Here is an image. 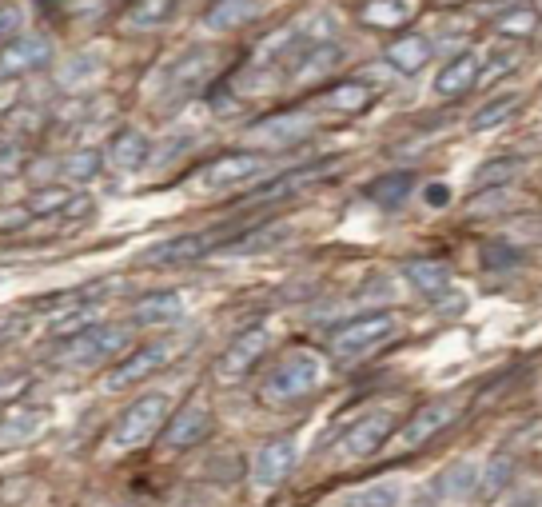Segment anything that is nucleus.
I'll use <instances>...</instances> for the list:
<instances>
[{
    "instance_id": "2",
    "label": "nucleus",
    "mask_w": 542,
    "mask_h": 507,
    "mask_svg": "<svg viewBox=\"0 0 542 507\" xmlns=\"http://www.w3.org/2000/svg\"><path fill=\"white\" fill-rule=\"evenodd\" d=\"M395 328H399L395 312H367V316H355V320H347L343 328L331 332L327 352H331L339 364H359V360H367L375 348H383V344L395 336Z\"/></svg>"
},
{
    "instance_id": "4",
    "label": "nucleus",
    "mask_w": 542,
    "mask_h": 507,
    "mask_svg": "<svg viewBox=\"0 0 542 507\" xmlns=\"http://www.w3.org/2000/svg\"><path fill=\"white\" fill-rule=\"evenodd\" d=\"M164 420H168V396L148 392V396L132 400V404L120 412V420H116L112 432H108V444H112L116 452H136V448H144V444L160 432Z\"/></svg>"
},
{
    "instance_id": "22",
    "label": "nucleus",
    "mask_w": 542,
    "mask_h": 507,
    "mask_svg": "<svg viewBox=\"0 0 542 507\" xmlns=\"http://www.w3.org/2000/svg\"><path fill=\"white\" fill-rule=\"evenodd\" d=\"M327 172H335V160H327V164H307V168H295V172H283V176L268 180L264 188H256V192L244 196V200H248V204H264V200H275V196H291V192H299L303 184L323 180Z\"/></svg>"
},
{
    "instance_id": "18",
    "label": "nucleus",
    "mask_w": 542,
    "mask_h": 507,
    "mask_svg": "<svg viewBox=\"0 0 542 507\" xmlns=\"http://www.w3.org/2000/svg\"><path fill=\"white\" fill-rule=\"evenodd\" d=\"M104 152H108V164L120 168V172H140V168L148 164V156H152L148 136H144L140 128H120V132L108 140Z\"/></svg>"
},
{
    "instance_id": "34",
    "label": "nucleus",
    "mask_w": 542,
    "mask_h": 507,
    "mask_svg": "<svg viewBox=\"0 0 542 507\" xmlns=\"http://www.w3.org/2000/svg\"><path fill=\"white\" fill-rule=\"evenodd\" d=\"M24 204H28L36 216H60V212L72 204V188H64V184H44V188H36Z\"/></svg>"
},
{
    "instance_id": "12",
    "label": "nucleus",
    "mask_w": 542,
    "mask_h": 507,
    "mask_svg": "<svg viewBox=\"0 0 542 507\" xmlns=\"http://www.w3.org/2000/svg\"><path fill=\"white\" fill-rule=\"evenodd\" d=\"M395 428H399V424H395L391 412H371V416H363L359 424L347 428V436H343V456H351V460L375 456L383 444H391Z\"/></svg>"
},
{
    "instance_id": "20",
    "label": "nucleus",
    "mask_w": 542,
    "mask_h": 507,
    "mask_svg": "<svg viewBox=\"0 0 542 507\" xmlns=\"http://www.w3.org/2000/svg\"><path fill=\"white\" fill-rule=\"evenodd\" d=\"M184 316V300L176 292H148L132 304V324L140 328H160V324H176Z\"/></svg>"
},
{
    "instance_id": "21",
    "label": "nucleus",
    "mask_w": 542,
    "mask_h": 507,
    "mask_svg": "<svg viewBox=\"0 0 542 507\" xmlns=\"http://www.w3.org/2000/svg\"><path fill=\"white\" fill-rule=\"evenodd\" d=\"M100 324V300H80V304H64L60 312H52L48 320V336L52 340H72L88 328Z\"/></svg>"
},
{
    "instance_id": "8",
    "label": "nucleus",
    "mask_w": 542,
    "mask_h": 507,
    "mask_svg": "<svg viewBox=\"0 0 542 507\" xmlns=\"http://www.w3.org/2000/svg\"><path fill=\"white\" fill-rule=\"evenodd\" d=\"M240 228H208V232H188V236H172V240H164V244H156L144 260L148 264H184V260H200V256H208V252H220L232 236H236Z\"/></svg>"
},
{
    "instance_id": "27",
    "label": "nucleus",
    "mask_w": 542,
    "mask_h": 507,
    "mask_svg": "<svg viewBox=\"0 0 542 507\" xmlns=\"http://www.w3.org/2000/svg\"><path fill=\"white\" fill-rule=\"evenodd\" d=\"M479 476H483V472H479L475 464H451V468L439 472L435 496H439V500H467V496L479 492Z\"/></svg>"
},
{
    "instance_id": "26",
    "label": "nucleus",
    "mask_w": 542,
    "mask_h": 507,
    "mask_svg": "<svg viewBox=\"0 0 542 507\" xmlns=\"http://www.w3.org/2000/svg\"><path fill=\"white\" fill-rule=\"evenodd\" d=\"M371 100H375V92H371V84H363V80H339V84H331V88L323 92V108L343 112V116L371 108Z\"/></svg>"
},
{
    "instance_id": "25",
    "label": "nucleus",
    "mask_w": 542,
    "mask_h": 507,
    "mask_svg": "<svg viewBox=\"0 0 542 507\" xmlns=\"http://www.w3.org/2000/svg\"><path fill=\"white\" fill-rule=\"evenodd\" d=\"M419 0H363L359 4V20L367 28H399L415 16Z\"/></svg>"
},
{
    "instance_id": "36",
    "label": "nucleus",
    "mask_w": 542,
    "mask_h": 507,
    "mask_svg": "<svg viewBox=\"0 0 542 507\" xmlns=\"http://www.w3.org/2000/svg\"><path fill=\"white\" fill-rule=\"evenodd\" d=\"M172 12H176V0H136L128 12V24L132 28H160Z\"/></svg>"
},
{
    "instance_id": "13",
    "label": "nucleus",
    "mask_w": 542,
    "mask_h": 507,
    "mask_svg": "<svg viewBox=\"0 0 542 507\" xmlns=\"http://www.w3.org/2000/svg\"><path fill=\"white\" fill-rule=\"evenodd\" d=\"M48 60H52V44H48V36H32V32H24V36H16V40H8V44H4V52H0V72H4V80H16V76H24V72L44 68Z\"/></svg>"
},
{
    "instance_id": "41",
    "label": "nucleus",
    "mask_w": 542,
    "mask_h": 507,
    "mask_svg": "<svg viewBox=\"0 0 542 507\" xmlns=\"http://www.w3.org/2000/svg\"><path fill=\"white\" fill-rule=\"evenodd\" d=\"M351 504H395L399 500V488L395 484H375V488H367V492H355V496H347Z\"/></svg>"
},
{
    "instance_id": "30",
    "label": "nucleus",
    "mask_w": 542,
    "mask_h": 507,
    "mask_svg": "<svg viewBox=\"0 0 542 507\" xmlns=\"http://www.w3.org/2000/svg\"><path fill=\"white\" fill-rule=\"evenodd\" d=\"M519 108H523V96H519V92L495 96V100H487V104L471 116V128H475V132H491V128H499V124H507Z\"/></svg>"
},
{
    "instance_id": "17",
    "label": "nucleus",
    "mask_w": 542,
    "mask_h": 507,
    "mask_svg": "<svg viewBox=\"0 0 542 507\" xmlns=\"http://www.w3.org/2000/svg\"><path fill=\"white\" fill-rule=\"evenodd\" d=\"M383 60H387L395 72L415 76V72H423L427 60H431V40H427L423 32H403V36H395V40L383 48Z\"/></svg>"
},
{
    "instance_id": "9",
    "label": "nucleus",
    "mask_w": 542,
    "mask_h": 507,
    "mask_svg": "<svg viewBox=\"0 0 542 507\" xmlns=\"http://www.w3.org/2000/svg\"><path fill=\"white\" fill-rule=\"evenodd\" d=\"M455 416H459V408H455L451 400H431V404L419 408L403 428H395L391 444H395L399 452H415V448H423L427 440H435L447 424H455Z\"/></svg>"
},
{
    "instance_id": "11",
    "label": "nucleus",
    "mask_w": 542,
    "mask_h": 507,
    "mask_svg": "<svg viewBox=\"0 0 542 507\" xmlns=\"http://www.w3.org/2000/svg\"><path fill=\"white\" fill-rule=\"evenodd\" d=\"M264 352H268V328H248V332H240V336L224 348V356H220V364H216V376H220L224 384L244 380V376L260 364Z\"/></svg>"
},
{
    "instance_id": "43",
    "label": "nucleus",
    "mask_w": 542,
    "mask_h": 507,
    "mask_svg": "<svg viewBox=\"0 0 542 507\" xmlns=\"http://www.w3.org/2000/svg\"><path fill=\"white\" fill-rule=\"evenodd\" d=\"M32 216H36V212H32L28 204H20V208H4V216H0V232H8V236H12V232H20Z\"/></svg>"
},
{
    "instance_id": "23",
    "label": "nucleus",
    "mask_w": 542,
    "mask_h": 507,
    "mask_svg": "<svg viewBox=\"0 0 542 507\" xmlns=\"http://www.w3.org/2000/svg\"><path fill=\"white\" fill-rule=\"evenodd\" d=\"M411 288L419 296H443L451 288V264L447 260H435V256H419V260H407L403 264Z\"/></svg>"
},
{
    "instance_id": "6",
    "label": "nucleus",
    "mask_w": 542,
    "mask_h": 507,
    "mask_svg": "<svg viewBox=\"0 0 542 507\" xmlns=\"http://www.w3.org/2000/svg\"><path fill=\"white\" fill-rule=\"evenodd\" d=\"M176 344L172 340H160V344H144V348H136V352H128L112 372H108V392H124V388H132V384H140V380H152L160 368H168L172 360H176Z\"/></svg>"
},
{
    "instance_id": "5",
    "label": "nucleus",
    "mask_w": 542,
    "mask_h": 507,
    "mask_svg": "<svg viewBox=\"0 0 542 507\" xmlns=\"http://www.w3.org/2000/svg\"><path fill=\"white\" fill-rule=\"evenodd\" d=\"M315 132V116L303 112V108H291V112H275V116H264L248 128V140L256 148H268V152H283V148H295L303 144L307 136Z\"/></svg>"
},
{
    "instance_id": "28",
    "label": "nucleus",
    "mask_w": 542,
    "mask_h": 507,
    "mask_svg": "<svg viewBox=\"0 0 542 507\" xmlns=\"http://www.w3.org/2000/svg\"><path fill=\"white\" fill-rule=\"evenodd\" d=\"M40 424H44V412H40V408H12V412L4 416L0 444H4V448L24 444V440H32V436L40 432Z\"/></svg>"
},
{
    "instance_id": "38",
    "label": "nucleus",
    "mask_w": 542,
    "mask_h": 507,
    "mask_svg": "<svg viewBox=\"0 0 542 507\" xmlns=\"http://www.w3.org/2000/svg\"><path fill=\"white\" fill-rule=\"evenodd\" d=\"M511 68H515V52H511V48H499V52H491V56L483 60V68H479V80H475V84H483V88H487V84H495L499 76H507Z\"/></svg>"
},
{
    "instance_id": "15",
    "label": "nucleus",
    "mask_w": 542,
    "mask_h": 507,
    "mask_svg": "<svg viewBox=\"0 0 542 507\" xmlns=\"http://www.w3.org/2000/svg\"><path fill=\"white\" fill-rule=\"evenodd\" d=\"M339 60H343V48L319 40V44H303V48L283 64V72H287V80H295V84H311V80L327 76L331 68H339Z\"/></svg>"
},
{
    "instance_id": "16",
    "label": "nucleus",
    "mask_w": 542,
    "mask_h": 507,
    "mask_svg": "<svg viewBox=\"0 0 542 507\" xmlns=\"http://www.w3.org/2000/svg\"><path fill=\"white\" fill-rule=\"evenodd\" d=\"M212 432V412L204 404H184L176 416H168L164 428V452H184L192 444H200Z\"/></svg>"
},
{
    "instance_id": "3",
    "label": "nucleus",
    "mask_w": 542,
    "mask_h": 507,
    "mask_svg": "<svg viewBox=\"0 0 542 507\" xmlns=\"http://www.w3.org/2000/svg\"><path fill=\"white\" fill-rule=\"evenodd\" d=\"M128 344H132L128 324H96V328L64 340V348L56 352V364H64V368H96V364L120 356Z\"/></svg>"
},
{
    "instance_id": "1",
    "label": "nucleus",
    "mask_w": 542,
    "mask_h": 507,
    "mask_svg": "<svg viewBox=\"0 0 542 507\" xmlns=\"http://www.w3.org/2000/svg\"><path fill=\"white\" fill-rule=\"evenodd\" d=\"M323 384V360L315 352H287L260 384V396L268 404H299Z\"/></svg>"
},
{
    "instance_id": "32",
    "label": "nucleus",
    "mask_w": 542,
    "mask_h": 507,
    "mask_svg": "<svg viewBox=\"0 0 542 507\" xmlns=\"http://www.w3.org/2000/svg\"><path fill=\"white\" fill-rule=\"evenodd\" d=\"M411 192H415V176H411V172H391V176H383V180H375V184L367 188V196H371L375 204H383V208H399Z\"/></svg>"
},
{
    "instance_id": "31",
    "label": "nucleus",
    "mask_w": 542,
    "mask_h": 507,
    "mask_svg": "<svg viewBox=\"0 0 542 507\" xmlns=\"http://www.w3.org/2000/svg\"><path fill=\"white\" fill-rule=\"evenodd\" d=\"M523 172V160L519 156H495L487 164L475 168V188H511V180Z\"/></svg>"
},
{
    "instance_id": "42",
    "label": "nucleus",
    "mask_w": 542,
    "mask_h": 507,
    "mask_svg": "<svg viewBox=\"0 0 542 507\" xmlns=\"http://www.w3.org/2000/svg\"><path fill=\"white\" fill-rule=\"evenodd\" d=\"M0 36H4V44L16 40V36H24V12L16 4H4V12H0Z\"/></svg>"
},
{
    "instance_id": "19",
    "label": "nucleus",
    "mask_w": 542,
    "mask_h": 507,
    "mask_svg": "<svg viewBox=\"0 0 542 507\" xmlns=\"http://www.w3.org/2000/svg\"><path fill=\"white\" fill-rule=\"evenodd\" d=\"M479 68H483L479 52H459V56H451V60L443 64V72L435 76V92H439V96H463V92H471L475 80H479Z\"/></svg>"
},
{
    "instance_id": "37",
    "label": "nucleus",
    "mask_w": 542,
    "mask_h": 507,
    "mask_svg": "<svg viewBox=\"0 0 542 507\" xmlns=\"http://www.w3.org/2000/svg\"><path fill=\"white\" fill-rule=\"evenodd\" d=\"M511 476H515V460H511L507 452H499V456L483 468V476H479V492H483V496H495V492H503V488L511 484Z\"/></svg>"
},
{
    "instance_id": "40",
    "label": "nucleus",
    "mask_w": 542,
    "mask_h": 507,
    "mask_svg": "<svg viewBox=\"0 0 542 507\" xmlns=\"http://www.w3.org/2000/svg\"><path fill=\"white\" fill-rule=\"evenodd\" d=\"M519 260H523V256H519L511 244H487V248H483V264H487V268H511V264H519Z\"/></svg>"
},
{
    "instance_id": "33",
    "label": "nucleus",
    "mask_w": 542,
    "mask_h": 507,
    "mask_svg": "<svg viewBox=\"0 0 542 507\" xmlns=\"http://www.w3.org/2000/svg\"><path fill=\"white\" fill-rule=\"evenodd\" d=\"M100 68H104V64H100V56H96V52H76V56H68V60L60 64L56 84H60V88H80V84L96 80V72H100Z\"/></svg>"
},
{
    "instance_id": "7",
    "label": "nucleus",
    "mask_w": 542,
    "mask_h": 507,
    "mask_svg": "<svg viewBox=\"0 0 542 507\" xmlns=\"http://www.w3.org/2000/svg\"><path fill=\"white\" fill-rule=\"evenodd\" d=\"M264 168H268V160L256 156V152H224V156H216L212 164H204L196 172V184L204 192H224V188H236V184H248L256 176H264Z\"/></svg>"
},
{
    "instance_id": "24",
    "label": "nucleus",
    "mask_w": 542,
    "mask_h": 507,
    "mask_svg": "<svg viewBox=\"0 0 542 507\" xmlns=\"http://www.w3.org/2000/svg\"><path fill=\"white\" fill-rule=\"evenodd\" d=\"M256 16H260V0H212L204 12V24L212 32H236Z\"/></svg>"
},
{
    "instance_id": "10",
    "label": "nucleus",
    "mask_w": 542,
    "mask_h": 507,
    "mask_svg": "<svg viewBox=\"0 0 542 507\" xmlns=\"http://www.w3.org/2000/svg\"><path fill=\"white\" fill-rule=\"evenodd\" d=\"M216 48H192V52H184L172 68H168V96L172 100H184V96H192V92H200L212 76H216Z\"/></svg>"
},
{
    "instance_id": "29",
    "label": "nucleus",
    "mask_w": 542,
    "mask_h": 507,
    "mask_svg": "<svg viewBox=\"0 0 542 507\" xmlns=\"http://www.w3.org/2000/svg\"><path fill=\"white\" fill-rule=\"evenodd\" d=\"M535 28H539V12L531 4H511L507 12L495 16V32L503 40H527Z\"/></svg>"
},
{
    "instance_id": "39",
    "label": "nucleus",
    "mask_w": 542,
    "mask_h": 507,
    "mask_svg": "<svg viewBox=\"0 0 542 507\" xmlns=\"http://www.w3.org/2000/svg\"><path fill=\"white\" fill-rule=\"evenodd\" d=\"M20 164H24V144H20V136H4V148H0V176L12 180V176L20 172Z\"/></svg>"
},
{
    "instance_id": "35",
    "label": "nucleus",
    "mask_w": 542,
    "mask_h": 507,
    "mask_svg": "<svg viewBox=\"0 0 542 507\" xmlns=\"http://www.w3.org/2000/svg\"><path fill=\"white\" fill-rule=\"evenodd\" d=\"M108 164V152L100 148H76L68 160H64V176L68 180H96V172Z\"/></svg>"
},
{
    "instance_id": "44",
    "label": "nucleus",
    "mask_w": 542,
    "mask_h": 507,
    "mask_svg": "<svg viewBox=\"0 0 542 507\" xmlns=\"http://www.w3.org/2000/svg\"><path fill=\"white\" fill-rule=\"evenodd\" d=\"M423 200H427L431 208H443V204H451V188H447V184H427V188H423Z\"/></svg>"
},
{
    "instance_id": "14",
    "label": "nucleus",
    "mask_w": 542,
    "mask_h": 507,
    "mask_svg": "<svg viewBox=\"0 0 542 507\" xmlns=\"http://www.w3.org/2000/svg\"><path fill=\"white\" fill-rule=\"evenodd\" d=\"M295 460H299L295 436H275V440H268V444L256 452V468H252V480H256L260 488H279V484L291 476Z\"/></svg>"
}]
</instances>
